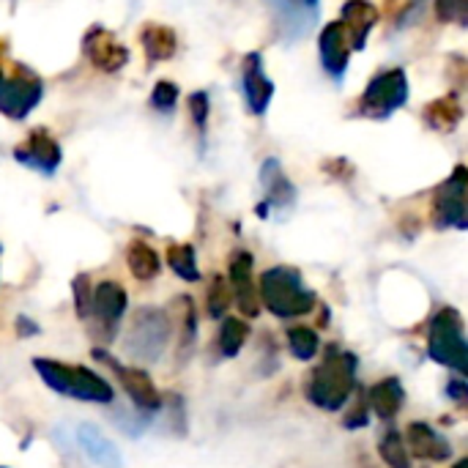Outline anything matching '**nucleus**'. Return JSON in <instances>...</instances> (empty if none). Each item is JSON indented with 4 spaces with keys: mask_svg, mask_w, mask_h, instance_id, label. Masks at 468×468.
I'll use <instances>...</instances> for the list:
<instances>
[{
    "mask_svg": "<svg viewBox=\"0 0 468 468\" xmlns=\"http://www.w3.org/2000/svg\"><path fill=\"white\" fill-rule=\"evenodd\" d=\"M356 387V356L351 351H340L329 346L324 362L307 373L304 395L313 406L324 411H337L348 403Z\"/></svg>",
    "mask_w": 468,
    "mask_h": 468,
    "instance_id": "nucleus-1",
    "label": "nucleus"
},
{
    "mask_svg": "<svg viewBox=\"0 0 468 468\" xmlns=\"http://www.w3.org/2000/svg\"><path fill=\"white\" fill-rule=\"evenodd\" d=\"M261 304L277 318H299L315 310V293L304 285L299 269L293 266H274L261 274L258 282Z\"/></svg>",
    "mask_w": 468,
    "mask_h": 468,
    "instance_id": "nucleus-2",
    "label": "nucleus"
},
{
    "mask_svg": "<svg viewBox=\"0 0 468 468\" xmlns=\"http://www.w3.org/2000/svg\"><path fill=\"white\" fill-rule=\"evenodd\" d=\"M33 367L49 389H55L66 398L96 403V406H107L115 398L112 387L88 367H77V365L71 367V365H63L58 359H44V356H36Z\"/></svg>",
    "mask_w": 468,
    "mask_h": 468,
    "instance_id": "nucleus-3",
    "label": "nucleus"
},
{
    "mask_svg": "<svg viewBox=\"0 0 468 468\" xmlns=\"http://www.w3.org/2000/svg\"><path fill=\"white\" fill-rule=\"evenodd\" d=\"M41 77L22 63H11L8 44L0 38V112L19 121L41 101Z\"/></svg>",
    "mask_w": 468,
    "mask_h": 468,
    "instance_id": "nucleus-4",
    "label": "nucleus"
},
{
    "mask_svg": "<svg viewBox=\"0 0 468 468\" xmlns=\"http://www.w3.org/2000/svg\"><path fill=\"white\" fill-rule=\"evenodd\" d=\"M428 351L439 365L452 367L455 373H466L468 370L466 329H463V318L455 307L439 310L436 318L431 321Z\"/></svg>",
    "mask_w": 468,
    "mask_h": 468,
    "instance_id": "nucleus-5",
    "label": "nucleus"
},
{
    "mask_svg": "<svg viewBox=\"0 0 468 468\" xmlns=\"http://www.w3.org/2000/svg\"><path fill=\"white\" fill-rule=\"evenodd\" d=\"M173 335V321L159 307H143L134 313L129 335H126V351L137 362H156Z\"/></svg>",
    "mask_w": 468,
    "mask_h": 468,
    "instance_id": "nucleus-6",
    "label": "nucleus"
},
{
    "mask_svg": "<svg viewBox=\"0 0 468 468\" xmlns=\"http://www.w3.org/2000/svg\"><path fill=\"white\" fill-rule=\"evenodd\" d=\"M409 101V74L406 69H387L370 80L359 99V112L367 118H387Z\"/></svg>",
    "mask_w": 468,
    "mask_h": 468,
    "instance_id": "nucleus-7",
    "label": "nucleus"
},
{
    "mask_svg": "<svg viewBox=\"0 0 468 468\" xmlns=\"http://www.w3.org/2000/svg\"><path fill=\"white\" fill-rule=\"evenodd\" d=\"M126 302H129V296H126L123 285L112 282V280H104V282H99V285L93 288V293H90V307H88V318L93 321L90 335H93L99 343L110 346V343L115 340L118 324H121V318H123V313H126ZM88 318H85V321H88Z\"/></svg>",
    "mask_w": 468,
    "mask_h": 468,
    "instance_id": "nucleus-8",
    "label": "nucleus"
},
{
    "mask_svg": "<svg viewBox=\"0 0 468 468\" xmlns=\"http://www.w3.org/2000/svg\"><path fill=\"white\" fill-rule=\"evenodd\" d=\"M433 225L466 230V167L458 165L452 176L433 195Z\"/></svg>",
    "mask_w": 468,
    "mask_h": 468,
    "instance_id": "nucleus-9",
    "label": "nucleus"
},
{
    "mask_svg": "<svg viewBox=\"0 0 468 468\" xmlns=\"http://www.w3.org/2000/svg\"><path fill=\"white\" fill-rule=\"evenodd\" d=\"M82 52L85 58L90 60V66H96L99 71H107V74H115L121 71L126 63H129V49L126 44H121V38L101 27V25H93L85 38H82Z\"/></svg>",
    "mask_w": 468,
    "mask_h": 468,
    "instance_id": "nucleus-10",
    "label": "nucleus"
},
{
    "mask_svg": "<svg viewBox=\"0 0 468 468\" xmlns=\"http://www.w3.org/2000/svg\"><path fill=\"white\" fill-rule=\"evenodd\" d=\"M93 359H104L112 370H115V376H118V381H121V387H123V392L129 395V400L140 409V411H159L162 409V395H159V389L154 387V381H151V376L145 373V370H140V367H126V365H118L115 359H110L101 348H93Z\"/></svg>",
    "mask_w": 468,
    "mask_h": 468,
    "instance_id": "nucleus-11",
    "label": "nucleus"
},
{
    "mask_svg": "<svg viewBox=\"0 0 468 468\" xmlns=\"http://www.w3.org/2000/svg\"><path fill=\"white\" fill-rule=\"evenodd\" d=\"M14 159L30 170H38L44 176H52L60 167V143L47 132V129H33L16 148H14Z\"/></svg>",
    "mask_w": 468,
    "mask_h": 468,
    "instance_id": "nucleus-12",
    "label": "nucleus"
},
{
    "mask_svg": "<svg viewBox=\"0 0 468 468\" xmlns=\"http://www.w3.org/2000/svg\"><path fill=\"white\" fill-rule=\"evenodd\" d=\"M266 5L285 41L302 38L318 16V0H266Z\"/></svg>",
    "mask_w": 468,
    "mask_h": 468,
    "instance_id": "nucleus-13",
    "label": "nucleus"
},
{
    "mask_svg": "<svg viewBox=\"0 0 468 468\" xmlns=\"http://www.w3.org/2000/svg\"><path fill=\"white\" fill-rule=\"evenodd\" d=\"M318 49H321V63L326 69L329 77L335 80H343L346 77V69H348V60H351V38H348V30L340 19L329 22L321 36H318Z\"/></svg>",
    "mask_w": 468,
    "mask_h": 468,
    "instance_id": "nucleus-14",
    "label": "nucleus"
},
{
    "mask_svg": "<svg viewBox=\"0 0 468 468\" xmlns=\"http://www.w3.org/2000/svg\"><path fill=\"white\" fill-rule=\"evenodd\" d=\"M252 255L247 250H239L230 258V291L236 296V304L241 310V315L247 318H258L261 313V299H258V288L252 282Z\"/></svg>",
    "mask_w": 468,
    "mask_h": 468,
    "instance_id": "nucleus-15",
    "label": "nucleus"
},
{
    "mask_svg": "<svg viewBox=\"0 0 468 468\" xmlns=\"http://www.w3.org/2000/svg\"><path fill=\"white\" fill-rule=\"evenodd\" d=\"M241 85H244V99L252 115H263L269 110V101L274 96V82L263 71V58L261 52H250L244 58L241 69Z\"/></svg>",
    "mask_w": 468,
    "mask_h": 468,
    "instance_id": "nucleus-16",
    "label": "nucleus"
},
{
    "mask_svg": "<svg viewBox=\"0 0 468 468\" xmlns=\"http://www.w3.org/2000/svg\"><path fill=\"white\" fill-rule=\"evenodd\" d=\"M406 450L409 455H417L422 461H436V463H444L450 455H452V447L444 436H439L431 425L425 422H411L406 428Z\"/></svg>",
    "mask_w": 468,
    "mask_h": 468,
    "instance_id": "nucleus-17",
    "label": "nucleus"
},
{
    "mask_svg": "<svg viewBox=\"0 0 468 468\" xmlns=\"http://www.w3.org/2000/svg\"><path fill=\"white\" fill-rule=\"evenodd\" d=\"M381 19V11L370 3V0H348L343 5V16L340 22L348 30L351 38V49H365L370 30L376 27V22Z\"/></svg>",
    "mask_w": 468,
    "mask_h": 468,
    "instance_id": "nucleus-18",
    "label": "nucleus"
},
{
    "mask_svg": "<svg viewBox=\"0 0 468 468\" xmlns=\"http://www.w3.org/2000/svg\"><path fill=\"white\" fill-rule=\"evenodd\" d=\"M261 184L266 189V203L271 208H288L296 200V189L282 173V165L277 159H266L261 167Z\"/></svg>",
    "mask_w": 468,
    "mask_h": 468,
    "instance_id": "nucleus-19",
    "label": "nucleus"
},
{
    "mask_svg": "<svg viewBox=\"0 0 468 468\" xmlns=\"http://www.w3.org/2000/svg\"><path fill=\"white\" fill-rule=\"evenodd\" d=\"M403 400H406V392H403V384L400 378H384L378 381L370 392H367V406L381 417V420H395L403 409Z\"/></svg>",
    "mask_w": 468,
    "mask_h": 468,
    "instance_id": "nucleus-20",
    "label": "nucleus"
},
{
    "mask_svg": "<svg viewBox=\"0 0 468 468\" xmlns=\"http://www.w3.org/2000/svg\"><path fill=\"white\" fill-rule=\"evenodd\" d=\"M422 115H425V123H428L431 129L450 134V132H455L458 123L463 121V104L458 101L455 93H447V96H441V99H433V101L425 107Z\"/></svg>",
    "mask_w": 468,
    "mask_h": 468,
    "instance_id": "nucleus-21",
    "label": "nucleus"
},
{
    "mask_svg": "<svg viewBox=\"0 0 468 468\" xmlns=\"http://www.w3.org/2000/svg\"><path fill=\"white\" fill-rule=\"evenodd\" d=\"M140 41H143V49H145L148 63L170 60L176 55V49H178V36L167 25H145Z\"/></svg>",
    "mask_w": 468,
    "mask_h": 468,
    "instance_id": "nucleus-22",
    "label": "nucleus"
},
{
    "mask_svg": "<svg viewBox=\"0 0 468 468\" xmlns=\"http://www.w3.org/2000/svg\"><path fill=\"white\" fill-rule=\"evenodd\" d=\"M126 266H129L132 277L140 280V282H148L162 271V261H159L156 250L151 244L140 241V239L126 247Z\"/></svg>",
    "mask_w": 468,
    "mask_h": 468,
    "instance_id": "nucleus-23",
    "label": "nucleus"
},
{
    "mask_svg": "<svg viewBox=\"0 0 468 468\" xmlns=\"http://www.w3.org/2000/svg\"><path fill=\"white\" fill-rule=\"evenodd\" d=\"M167 266L186 282L200 280V269H197V258H195L192 244H170L167 247Z\"/></svg>",
    "mask_w": 468,
    "mask_h": 468,
    "instance_id": "nucleus-24",
    "label": "nucleus"
},
{
    "mask_svg": "<svg viewBox=\"0 0 468 468\" xmlns=\"http://www.w3.org/2000/svg\"><path fill=\"white\" fill-rule=\"evenodd\" d=\"M250 337V326L241 321V318H230L225 315L222 318V329H219V348L225 356H239L244 343Z\"/></svg>",
    "mask_w": 468,
    "mask_h": 468,
    "instance_id": "nucleus-25",
    "label": "nucleus"
},
{
    "mask_svg": "<svg viewBox=\"0 0 468 468\" xmlns=\"http://www.w3.org/2000/svg\"><path fill=\"white\" fill-rule=\"evenodd\" d=\"M288 346H291V354L302 362H310L318 348H321V340H318V332L310 329V326H293L288 332Z\"/></svg>",
    "mask_w": 468,
    "mask_h": 468,
    "instance_id": "nucleus-26",
    "label": "nucleus"
},
{
    "mask_svg": "<svg viewBox=\"0 0 468 468\" xmlns=\"http://www.w3.org/2000/svg\"><path fill=\"white\" fill-rule=\"evenodd\" d=\"M233 302V291L228 285V280L222 274L211 277V285H208V296H206V307H208V315L222 321L228 315V307Z\"/></svg>",
    "mask_w": 468,
    "mask_h": 468,
    "instance_id": "nucleus-27",
    "label": "nucleus"
},
{
    "mask_svg": "<svg viewBox=\"0 0 468 468\" xmlns=\"http://www.w3.org/2000/svg\"><path fill=\"white\" fill-rule=\"evenodd\" d=\"M378 452H381V461L389 468H411V455H409L406 441H403V436L398 431H389L384 436Z\"/></svg>",
    "mask_w": 468,
    "mask_h": 468,
    "instance_id": "nucleus-28",
    "label": "nucleus"
},
{
    "mask_svg": "<svg viewBox=\"0 0 468 468\" xmlns=\"http://www.w3.org/2000/svg\"><path fill=\"white\" fill-rule=\"evenodd\" d=\"M178 304L184 307V321H181V348H178V359H189L195 351V340H197V315H195V304L189 296L178 299Z\"/></svg>",
    "mask_w": 468,
    "mask_h": 468,
    "instance_id": "nucleus-29",
    "label": "nucleus"
},
{
    "mask_svg": "<svg viewBox=\"0 0 468 468\" xmlns=\"http://www.w3.org/2000/svg\"><path fill=\"white\" fill-rule=\"evenodd\" d=\"M80 439H82V444L88 447V455L96 461V463H101V466H115V450H112V444L104 439V436H99L96 431H80Z\"/></svg>",
    "mask_w": 468,
    "mask_h": 468,
    "instance_id": "nucleus-30",
    "label": "nucleus"
},
{
    "mask_svg": "<svg viewBox=\"0 0 468 468\" xmlns=\"http://www.w3.org/2000/svg\"><path fill=\"white\" fill-rule=\"evenodd\" d=\"M436 14H439V19H441V22L466 25L468 0H436Z\"/></svg>",
    "mask_w": 468,
    "mask_h": 468,
    "instance_id": "nucleus-31",
    "label": "nucleus"
},
{
    "mask_svg": "<svg viewBox=\"0 0 468 468\" xmlns=\"http://www.w3.org/2000/svg\"><path fill=\"white\" fill-rule=\"evenodd\" d=\"M71 293H74L77 315L85 321V318H88V307H90V293H93L90 277H88V274H77V277H74V282H71Z\"/></svg>",
    "mask_w": 468,
    "mask_h": 468,
    "instance_id": "nucleus-32",
    "label": "nucleus"
},
{
    "mask_svg": "<svg viewBox=\"0 0 468 468\" xmlns=\"http://www.w3.org/2000/svg\"><path fill=\"white\" fill-rule=\"evenodd\" d=\"M176 101H178V85L170 82V80H159V82L154 85L151 104H154L156 110H173Z\"/></svg>",
    "mask_w": 468,
    "mask_h": 468,
    "instance_id": "nucleus-33",
    "label": "nucleus"
},
{
    "mask_svg": "<svg viewBox=\"0 0 468 468\" xmlns=\"http://www.w3.org/2000/svg\"><path fill=\"white\" fill-rule=\"evenodd\" d=\"M186 104H189V115H192V123L197 126V132H206V121H208V96H206L203 90H195V93H189Z\"/></svg>",
    "mask_w": 468,
    "mask_h": 468,
    "instance_id": "nucleus-34",
    "label": "nucleus"
},
{
    "mask_svg": "<svg viewBox=\"0 0 468 468\" xmlns=\"http://www.w3.org/2000/svg\"><path fill=\"white\" fill-rule=\"evenodd\" d=\"M367 411H370V406L359 400V403L346 414L343 425H346L348 431H359V428H365V425H367Z\"/></svg>",
    "mask_w": 468,
    "mask_h": 468,
    "instance_id": "nucleus-35",
    "label": "nucleus"
},
{
    "mask_svg": "<svg viewBox=\"0 0 468 468\" xmlns=\"http://www.w3.org/2000/svg\"><path fill=\"white\" fill-rule=\"evenodd\" d=\"M466 392H468V387L461 381V378H455V381L447 387V395H450V398H455V400H466Z\"/></svg>",
    "mask_w": 468,
    "mask_h": 468,
    "instance_id": "nucleus-36",
    "label": "nucleus"
},
{
    "mask_svg": "<svg viewBox=\"0 0 468 468\" xmlns=\"http://www.w3.org/2000/svg\"><path fill=\"white\" fill-rule=\"evenodd\" d=\"M422 5V0H411V11H417Z\"/></svg>",
    "mask_w": 468,
    "mask_h": 468,
    "instance_id": "nucleus-37",
    "label": "nucleus"
},
{
    "mask_svg": "<svg viewBox=\"0 0 468 468\" xmlns=\"http://www.w3.org/2000/svg\"><path fill=\"white\" fill-rule=\"evenodd\" d=\"M455 468H468V461H461V463H458Z\"/></svg>",
    "mask_w": 468,
    "mask_h": 468,
    "instance_id": "nucleus-38",
    "label": "nucleus"
}]
</instances>
